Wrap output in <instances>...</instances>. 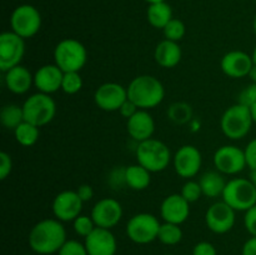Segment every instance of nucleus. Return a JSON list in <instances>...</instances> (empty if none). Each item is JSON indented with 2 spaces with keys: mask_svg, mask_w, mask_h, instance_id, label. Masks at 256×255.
I'll list each match as a JSON object with an SVG mask.
<instances>
[{
  "mask_svg": "<svg viewBox=\"0 0 256 255\" xmlns=\"http://www.w3.org/2000/svg\"><path fill=\"white\" fill-rule=\"evenodd\" d=\"M182 49H180L179 44L176 42H172V40H162L155 48L154 56L158 64L162 68H170L176 66L182 60Z\"/></svg>",
  "mask_w": 256,
  "mask_h": 255,
  "instance_id": "5701e85b",
  "label": "nucleus"
},
{
  "mask_svg": "<svg viewBox=\"0 0 256 255\" xmlns=\"http://www.w3.org/2000/svg\"><path fill=\"white\" fill-rule=\"evenodd\" d=\"M76 192L78 195H79L80 199H82L84 202H89V200L94 196V190H92V185L89 184L80 185V186L76 189Z\"/></svg>",
  "mask_w": 256,
  "mask_h": 255,
  "instance_id": "79ce46f5",
  "label": "nucleus"
},
{
  "mask_svg": "<svg viewBox=\"0 0 256 255\" xmlns=\"http://www.w3.org/2000/svg\"><path fill=\"white\" fill-rule=\"evenodd\" d=\"M5 84L14 94H25L34 84V75L25 66L18 65L5 72Z\"/></svg>",
  "mask_w": 256,
  "mask_h": 255,
  "instance_id": "4be33fe9",
  "label": "nucleus"
},
{
  "mask_svg": "<svg viewBox=\"0 0 256 255\" xmlns=\"http://www.w3.org/2000/svg\"><path fill=\"white\" fill-rule=\"evenodd\" d=\"M82 79L80 76L79 72H64V78H62V90L66 94L72 95L76 94L82 90Z\"/></svg>",
  "mask_w": 256,
  "mask_h": 255,
  "instance_id": "7c9ffc66",
  "label": "nucleus"
},
{
  "mask_svg": "<svg viewBox=\"0 0 256 255\" xmlns=\"http://www.w3.org/2000/svg\"><path fill=\"white\" fill-rule=\"evenodd\" d=\"M250 112H252V122H254V124H256V104H254L252 108H250Z\"/></svg>",
  "mask_w": 256,
  "mask_h": 255,
  "instance_id": "a18cd8bd",
  "label": "nucleus"
},
{
  "mask_svg": "<svg viewBox=\"0 0 256 255\" xmlns=\"http://www.w3.org/2000/svg\"><path fill=\"white\" fill-rule=\"evenodd\" d=\"M252 65H254L252 58L245 52H240V50L229 52L222 56V62H220L222 72L228 76L234 78V79L248 76Z\"/></svg>",
  "mask_w": 256,
  "mask_h": 255,
  "instance_id": "6ab92c4d",
  "label": "nucleus"
},
{
  "mask_svg": "<svg viewBox=\"0 0 256 255\" xmlns=\"http://www.w3.org/2000/svg\"><path fill=\"white\" fill-rule=\"evenodd\" d=\"M145 2H150V4H155V2H165V0H145Z\"/></svg>",
  "mask_w": 256,
  "mask_h": 255,
  "instance_id": "de8ad7c7",
  "label": "nucleus"
},
{
  "mask_svg": "<svg viewBox=\"0 0 256 255\" xmlns=\"http://www.w3.org/2000/svg\"><path fill=\"white\" fill-rule=\"evenodd\" d=\"M25 54V42L22 36L14 32H2L0 35V70H8L20 65Z\"/></svg>",
  "mask_w": 256,
  "mask_h": 255,
  "instance_id": "1a4fd4ad",
  "label": "nucleus"
},
{
  "mask_svg": "<svg viewBox=\"0 0 256 255\" xmlns=\"http://www.w3.org/2000/svg\"><path fill=\"white\" fill-rule=\"evenodd\" d=\"M158 239L165 245L179 244L182 239V232L180 229V225L165 222L164 224L160 225Z\"/></svg>",
  "mask_w": 256,
  "mask_h": 255,
  "instance_id": "c85d7f7f",
  "label": "nucleus"
},
{
  "mask_svg": "<svg viewBox=\"0 0 256 255\" xmlns=\"http://www.w3.org/2000/svg\"><path fill=\"white\" fill-rule=\"evenodd\" d=\"M126 89L128 99L142 110L158 106L165 96L164 85L152 75H140L134 78Z\"/></svg>",
  "mask_w": 256,
  "mask_h": 255,
  "instance_id": "f03ea898",
  "label": "nucleus"
},
{
  "mask_svg": "<svg viewBox=\"0 0 256 255\" xmlns=\"http://www.w3.org/2000/svg\"><path fill=\"white\" fill-rule=\"evenodd\" d=\"M84 244L89 255H115L118 249L116 239L110 229L98 226L85 238Z\"/></svg>",
  "mask_w": 256,
  "mask_h": 255,
  "instance_id": "f3484780",
  "label": "nucleus"
},
{
  "mask_svg": "<svg viewBox=\"0 0 256 255\" xmlns=\"http://www.w3.org/2000/svg\"><path fill=\"white\" fill-rule=\"evenodd\" d=\"M0 122L6 129L15 130L22 122H25L22 106L15 104H8L2 106L0 112Z\"/></svg>",
  "mask_w": 256,
  "mask_h": 255,
  "instance_id": "bb28decb",
  "label": "nucleus"
},
{
  "mask_svg": "<svg viewBox=\"0 0 256 255\" xmlns=\"http://www.w3.org/2000/svg\"><path fill=\"white\" fill-rule=\"evenodd\" d=\"M72 222H74L75 232L82 238H86L96 228L92 216H86V215H79Z\"/></svg>",
  "mask_w": 256,
  "mask_h": 255,
  "instance_id": "473e14b6",
  "label": "nucleus"
},
{
  "mask_svg": "<svg viewBox=\"0 0 256 255\" xmlns=\"http://www.w3.org/2000/svg\"><path fill=\"white\" fill-rule=\"evenodd\" d=\"M239 104L252 108L256 104V82H252L248 85L244 90L239 94Z\"/></svg>",
  "mask_w": 256,
  "mask_h": 255,
  "instance_id": "c9c22d12",
  "label": "nucleus"
},
{
  "mask_svg": "<svg viewBox=\"0 0 256 255\" xmlns=\"http://www.w3.org/2000/svg\"><path fill=\"white\" fill-rule=\"evenodd\" d=\"M242 255H256V236H252L245 242Z\"/></svg>",
  "mask_w": 256,
  "mask_h": 255,
  "instance_id": "37998d69",
  "label": "nucleus"
},
{
  "mask_svg": "<svg viewBox=\"0 0 256 255\" xmlns=\"http://www.w3.org/2000/svg\"><path fill=\"white\" fill-rule=\"evenodd\" d=\"M250 180H252V182L256 188V170H252V172H250Z\"/></svg>",
  "mask_w": 256,
  "mask_h": 255,
  "instance_id": "49530a36",
  "label": "nucleus"
},
{
  "mask_svg": "<svg viewBox=\"0 0 256 255\" xmlns=\"http://www.w3.org/2000/svg\"><path fill=\"white\" fill-rule=\"evenodd\" d=\"M10 24L15 34L26 39L34 36L39 32L42 26V16L32 5H20L12 12Z\"/></svg>",
  "mask_w": 256,
  "mask_h": 255,
  "instance_id": "9d476101",
  "label": "nucleus"
},
{
  "mask_svg": "<svg viewBox=\"0 0 256 255\" xmlns=\"http://www.w3.org/2000/svg\"><path fill=\"white\" fill-rule=\"evenodd\" d=\"M168 115L176 124H185L192 119V106L186 102H175L169 108Z\"/></svg>",
  "mask_w": 256,
  "mask_h": 255,
  "instance_id": "c756f323",
  "label": "nucleus"
},
{
  "mask_svg": "<svg viewBox=\"0 0 256 255\" xmlns=\"http://www.w3.org/2000/svg\"><path fill=\"white\" fill-rule=\"evenodd\" d=\"M172 19V10L168 2L150 4L148 9V22L156 29H164L168 22Z\"/></svg>",
  "mask_w": 256,
  "mask_h": 255,
  "instance_id": "a878e982",
  "label": "nucleus"
},
{
  "mask_svg": "<svg viewBox=\"0 0 256 255\" xmlns=\"http://www.w3.org/2000/svg\"><path fill=\"white\" fill-rule=\"evenodd\" d=\"M252 62H254V64L256 65V46H255L254 52H252Z\"/></svg>",
  "mask_w": 256,
  "mask_h": 255,
  "instance_id": "09e8293b",
  "label": "nucleus"
},
{
  "mask_svg": "<svg viewBox=\"0 0 256 255\" xmlns=\"http://www.w3.org/2000/svg\"><path fill=\"white\" fill-rule=\"evenodd\" d=\"M205 222L215 234H225L234 228L235 210L225 202H214L205 214Z\"/></svg>",
  "mask_w": 256,
  "mask_h": 255,
  "instance_id": "f8f14e48",
  "label": "nucleus"
},
{
  "mask_svg": "<svg viewBox=\"0 0 256 255\" xmlns=\"http://www.w3.org/2000/svg\"><path fill=\"white\" fill-rule=\"evenodd\" d=\"M82 200L76 192L65 190L59 192L52 202V212L60 222H74L82 210Z\"/></svg>",
  "mask_w": 256,
  "mask_h": 255,
  "instance_id": "2eb2a0df",
  "label": "nucleus"
},
{
  "mask_svg": "<svg viewBox=\"0 0 256 255\" xmlns=\"http://www.w3.org/2000/svg\"><path fill=\"white\" fill-rule=\"evenodd\" d=\"M122 218V206L118 200L104 198L94 205L92 210V219L98 228L112 229L119 224Z\"/></svg>",
  "mask_w": 256,
  "mask_h": 255,
  "instance_id": "4468645a",
  "label": "nucleus"
},
{
  "mask_svg": "<svg viewBox=\"0 0 256 255\" xmlns=\"http://www.w3.org/2000/svg\"><path fill=\"white\" fill-rule=\"evenodd\" d=\"M126 129L130 136L142 142L152 139L155 132V122L152 115L146 110L139 109L132 118L128 119Z\"/></svg>",
  "mask_w": 256,
  "mask_h": 255,
  "instance_id": "412c9836",
  "label": "nucleus"
},
{
  "mask_svg": "<svg viewBox=\"0 0 256 255\" xmlns=\"http://www.w3.org/2000/svg\"><path fill=\"white\" fill-rule=\"evenodd\" d=\"M65 242L66 232L58 219H44L36 222L30 230L29 245L36 254L50 255L59 252Z\"/></svg>",
  "mask_w": 256,
  "mask_h": 255,
  "instance_id": "f257e3e1",
  "label": "nucleus"
},
{
  "mask_svg": "<svg viewBox=\"0 0 256 255\" xmlns=\"http://www.w3.org/2000/svg\"><path fill=\"white\" fill-rule=\"evenodd\" d=\"M244 152L248 166L252 170H256V138L246 145Z\"/></svg>",
  "mask_w": 256,
  "mask_h": 255,
  "instance_id": "58836bf2",
  "label": "nucleus"
},
{
  "mask_svg": "<svg viewBox=\"0 0 256 255\" xmlns=\"http://www.w3.org/2000/svg\"><path fill=\"white\" fill-rule=\"evenodd\" d=\"M160 222L149 212H140L130 218L126 224V235L135 244H149L158 239Z\"/></svg>",
  "mask_w": 256,
  "mask_h": 255,
  "instance_id": "6e6552de",
  "label": "nucleus"
},
{
  "mask_svg": "<svg viewBox=\"0 0 256 255\" xmlns=\"http://www.w3.org/2000/svg\"><path fill=\"white\" fill-rule=\"evenodd\" d=\"M54 59L64 72H80L86 64L88 52L79 40L64 39L55 46Z\"/></svg>",
  "mask_w": 256,
  "mask_h": 255,
  "instance_id": "423d86ee",
  "label": "nucleus"
},
{
  "mask_svg": "<svg viewBox=\"0 0 256 255\" xmlns=\"http://www.w3.org/2000/svg\"><path fill=\"white\" fill-rule=\"evenodd\" d=\"M64 72L56 64H48L36 70L34 75V85L39 92L52 94L62 89Z\"/></svg>",
  "mask_w": 256,
  "mask_h": 255,
  "instance_id": "aec40b11",
  "label": "nucleus"
},
{
  "mask_svg": "<svg viewBox=\"0 0 256 255\" xmlns=\"http://www.w3.org/2000/svg\"><path fill=\"white\" fill-rule=\"evenodd\" d=\"M94 100L104 112H116L128 100V89L118 82H105L96 89Z\"/></svg>",
  "mask_w": 256,
  "mask_h": 255,
  "instance_id": "ddd939ff",
  "label": "nucleus"
},
{
  "mask_svg": "<svg viewBox=\"0 0 256 255\" xmlns=\"http://www.w3.org/2000/svg\"><path fill=\"white\" fill-rule=\"evenodd\" d=\"M192 255H218L216 249L208 242H200L192 249Z\"/></svg>",
  "mask_w": 256,
  "mask_h": 255,
  "instance_id": "ea45409f",
  "label": "nucleus"
},
{
  "mask_svg": "<svg viewBox=\"0 0 256 255\" xmlns=\"http://www.w3.org/2000/svg\"><path fill=\"white\" fill-rule=\"evenodd\" d=\"M165 39L172 40V42H179L185 35V25L182 20L172 19L164 28Z\"/></svg>",
  "mask_w": 256,
  "mask_h": 255,
  "instance_id": "2f4dec72",
  "label": "nucleus"
},
{
  "mask_svg": "<svg viewBox=\"0 0 256 255\" xmlns=\"http://www.w3.org/2000/svg\"><path fill=\"white\" fill-rule=\"evenodd\" d=\"M138 110H139V108H138L136 105L132 102V100L128 99L126 102L122 105V108L119 109V112L122 116L126 118V119H129V118H132V115L138 112Z\"/></svg>",
  "mask_w": 256,
  "mask_h": 255,
  "instance_id": "a19ab883",
  "label": "nucleus"
},
{
  "mask_svg": "<svg viewBox=\"0 0 256 255\" xmlns=\"http://www.w3.org/2000/svg\"><path fill=\"white\" fill-rule=\"evenodd\" d=\"M12 170V160L8 152H0V179L5 180Z\"/></svg>",
  "mask_w": 256,
  "mask_h": 255,
  "instance_id": "e433bc0d",
  "label": "nucleus"
},
{
  "mask_svg": "<svg viewBox=\"0 0 256 255\" xmlns=\"http://www.w3.org/2000/svg\"><path fill=\"white\" fill-rule=\"evenodd\" d=\"M135 154L138 164L144 166L150 172H159L166 169L172 158L166 144L156 139H148L139 142Z\"/></svg>",
  "mask_w": 256,
  "mask_h": 255,
  "instance_id": "7ed1b4c3",
  "label": "nucleus"
},
{
  "mask_svg": "<svg viewBox=\"0 0 256 255\" xmlns=\"http://www.w3.org/2000/svg\"><path fill=\"white\" fill-rule=\"evenodd\" d=\"M252 116L250 108L242 104H235L228 108L220 120V126L225 136L232 140H239L246 136L252 129Z\"/></svg>",
  "mask_w": 256,
  "mask_h": 255,
  "instance_id": "20e7f679",
  "label": "nucleus"
},
{
  "mask_svg": "<svg viewBox=\"0 0 256 255\" xmlns=\"http://www.w3.org/2000/svg\"><path fill=\"white\" fill-rule=\"evenodd\" d=\"M22 106L24 120L42 128L49 124L56 114V104L49 94L36 92L25 100Z\"/></svg>",
  "mask_w": 256,
  "mask_h": 255,
  "instance_id": "0eeeda50",
  "label": "nucleus"
},
{
  "mask_svg": "<svg viewBox=\"0 0 256 255\" xmlns=\"http://www.w3.org/2000/svg\"><path fill=\"white\" fill-rule=\"evenodd\" d=\"M199 184L202 188V195L208 198H218L222 195L226 182L219 172H208L202 175Z\"/></svg>",
  "mask_w": 256,
  "mask_h": 255,
  "instance_id": "393cba45",
  "label": "nucleus"
},
{
  "mask_svg": "<svg viewBox=\"0 0 256 255\" xmlns=\"http://www.w3.org/2000/svg\"><path fill=\"white\" fill-rule=\"evenodd\" d=\"M162 255H172V254H162Z\"/></svg>",
  "mask_w": 256,
  "mask_h": 255,
  "instance_id": "3c124183",
  "label": "nucleus"
},
{
  "mask_svg": "<svg viewBox=\"0 0 256 255\" xmlns=\"http://www.w3.org/2000/svg\"><path fill=\"white\" fill-rule=\"evenodd\" d=\"M248 76L252 79V82H256V65L255 64L252 65V70H250V72H249V75H248Z\"/></svg>",
  "mask_w": 256,
  "mask_h": 255,
  "instance_id": "c03bdc74",
  "label": "nucleus"
},
{
  "mask_svg": "<svg viewBox=\"0 0 256 255\" xmlns=\"http://www.w3.org/2000/svg\"><path fill=\"white\" fill-rule=\"evenodd\" d=\"M244 224L248 232H249L252 236H256V205H254V206L250 208L249 210L245 212Z\"/></svg>",
  "mask_w": 256,
  "mask_h": 255,
  "instance_id": "4c0bfd02",
  "label": "nucleus"
},
{
  "mask_svg": "<svg viewBox=\"0 0 256 255\" xmlns=\"http://www.w3.org/2000/svg\"><path fill=\"white\" fill-rule=\"evenodd\" d=\"M222 196L235 212H246L256 205V188L250 179L235 178L226 182Z\"/></svg>",
  "mask_w": 256,
  "mask_h": 255,
  "instance_id": "39448f33",
  "label": "nucleus"
},
{
  "mask_svg": "<svg viewBox=\"0 0 256 255\" xmlns=\"http://www.w3.org/2000/svg\"><path fill=\"white\" fill-rule=\"evenodd\" d=\"M182 195L184 196V199L186 200V202H190V204L198 202V200L200 199V196L202 195L200 184L196 182H192V180L185 182L184 186H182Z\"/></svg>",
  "mask_w": 256,
  "mask_h": 255,
  "instance_id": "72a5a7b5",
  "label": "nucleus"
},
{
  "mask_svg": "<svg viewBox=\"0 0 256 255\" xmlns=\"http://www.w3.org/2000/svg\"><path fill=\"white\" fill-rule=\"evenodd\" d=\"M160 214L164 222L182 225L190 215V202L182 194H172L162 200Z\"/></svg>",
  "mask_w": 256,
  "mask_h": 255,
  "instance_id": "a211bd4d",
  "label": "nucleus"
},
{
  "mask_svg": "<svg viewBox=\"0 0 256 255\" xmlns=\"http://www.w3.org/2000/svg\"><path fill=\"white\" fill-rule=\"evenodd\" d=\"M124 182L132 190H145L150 185V172L140 164L129 165L124 170Z\"/></svg>",
  "mask_w": 256,
  "mask_h": 255,
  "instance_id": "b1692460",
  "label": "nucleus"
},
{
  "mask_svg": "<svg viewBox=\"0 0 256 255\" xmlns=\"http://www.w3.org/2000/svg\"><path fill=\"white\" fill-rule=\"evenodd\" d=\"M59 255H89L85 248V244H82L78 240H66L62 249L58 252Z\"/></svg>",
  "mask_w": 256,
  "mask_h": 255,
  "instance_id": "f704fd0d",
  "label": "nucleus"
},
{
  "mask_svg": "<svg viewBox=\"0 0 256 255\" xmlns=\"http://www.w3.org/2000/svg\"><path fill=\"white\" fill-rule=\"evenodd\" d=\"M254 32L256 35V16H255V20H254Z\"/></svg>",
  "mask_w": 256,
  "mask_h": 255,
  "instance_id": "8fccbe9b",
  "label": "nucleus"
},
{
  "mask_svg": "<svg viewBox=\"0 0 256 255\" xmlns=\"http://www.w3.org/2000/svg\"><path fill=\"white\" fill-rule=\"evenodd\" d=\"M214 165L222 174H238L248 165L245 152L235 145H224L215 152Z\"/></svg>",
  "mask_w": 256,
  "mask_h": 255,
  "instance_id": "9b49d317",
  "label": "nucleus"
},
{
  "mask_svg": "<svg viewBox=\"0 0 256 255\" xmlns=\"http://www.w3.org/2000/svg\"><path fill=\"white\" fill-rule=\"evenodd\" d=\"M202 152L194 145H184L174 156L175 172L179 176L189 179L195 176L202 168Z\"/></svg>",
  "mask_w": 256,
  "mask_h": 255,
  "instance_id": "dca6fc26",
  "label": "nucleus"
},
{
  "mask_svg": "<svg viewBox=\"0 0 256 255\" xmlns=\"http://www.w3.org/2000/svg\"><path fill=\"white\" fill-rule=\"evenodd\" d=\"M14 135L16 142L22 146H32L39 139V128L28 122H22L16 129L14 130Z\"/></svg>",
  "mask_w": 256,
  "mask_h": 255,
  "instance_id": "cd10ccee",
  "label": "nucleus"
}]
</instances>
